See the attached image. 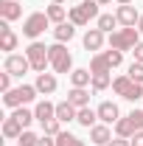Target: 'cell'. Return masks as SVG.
Returning a JSON list of instances; mask_svg holds the SVG:
<instances>
[{
    "instance_id": "cell-1",
    "label": "cell",
    "mask_w": 143,
    "mask_h": 146,
    "mask_svg": "<svg viewBox=\"0 0 143 146\" xmlns=\"http://www.w3.org/2000/svg\"><path fill=\"white\" fill-rule=\"evenodd\" d=\"M73 25H90V20H98V3L95 0H79V6H70L68 11Z\"/></svg>"
},
{
    "instance_id": "cell-2",
    "label": "cell",
    "mask_w": 143,
    "mask_h": 146,
    "mask_svg": "<svg viewBox=\"0 0 143 146\" xmlns=\"http://www.w3.org/2000/svg\"><path fill=\"white\" fill-rule=\"evenodd\" d=\"M138 42H140V31H138V25H132V28H121V31H112V34H109V48H115V51H135Z\"/></svg>"
},
{
    "instance_id": "cell-3",
    "label": "cell",
    "mask_w": 143,
    "mask_h": 146,
    "mask_svg": "<svg viewBox=\"0 0 143 146\" xmlns=\"http://www.w3.org/2000/svg\"><path fill=\"white\" fill-rule=\"evenodd\" d=\"M36 87H31V84H20V87H11L9 93H3V104L6 107H23V104H28V101H34L36 98Z\"/></svg>"
},
{
    "instance_id": "cell-4",
    "label": "cell",
    "mask_w": 143,
    "mask_h": 146,
    "mask_svg": "<svg viewBox=\"0 0 143 146\" xmlns=\"http://www.w3.org/2000/svg\"><path fill=\"white\" fill-rule=\"evenodd\" d=\"M25 56H28V62H31V70L36 73H45V68L51 65V56H48V48H45V42H31L28 48H25Z\"/></svg>"
},
{
    "instance_id": "cell-5",
    "label": "cell",
    "mask_w": 143,
    "mask_h": 146,
    "mask_svg": "<svg viewBox=\"0 0 143 146\" xmlns=\"http://www.w3.org/2000/svg\"><path fill=\"white\" fill-rule=\"evenodd\" d=\"M48 56H51V68H54L56 73H68L73 68V56H70V51L65 48V42L51 45V48H48Z\"/></svg>"
},
{
    "instance_id": "cell-6",
    "label": "cell",
    "mask_w": 143,
    "mask_h": 146,
    "mask_svg": "<svg viewBox=\"0 0 143 146\" xmlns=\"http://www.w3.org/2000/svg\"><path fill=\"white\" fill-rule=\"evenodd\" d=\"M48 25H51L48 14H45V11H34V14H28L25 23H23V34L28 36V39H36V36L42 34Z\"/></svg>"
},
{
    "instance_id": "cell-7",
    "label": "cell",
    "mask_w": 143,
    "mask_h": 146,
    "mask_svg": "<svg viewBox=\"0 0 143 146\" xmlns=\"http://www.w3.org/2000/svg\"><path fill=\"white\" fill-rule=\"evenodd\" d=\"M3 70L11 73V76H23V73L31 70V62H28V56H20V54H9L6 56V65H3Z\"/></svg>"
},
{
    "instance_id": "cell-8",
    "label": "cell",
    "mask_w": 143,
    "mask_h": 146,
    "mask_svg": "<svg viewBox=\"0 0 143 146\" xmlns=\"http://www.w3.org/2000/svg\"><path fill=\"white\" fill-rule=\"evenodd\" d=\"M95 112H98V121L101 124H118V118H121V110H118L115 101H101Z\"/></svg>"
},
{
    "instance_id": "cell-9",
    "label": "cell",
    "mask_w": 143,
    "mask_h": 146,
    "mask_svg": "<svg viewBox=\"0 0 143 146\" xmlns=\"http://www.w3.org/2000/svg\"><path fill=\"white\" fill-rule=\"evenodd\" d=\"M0 51H6V54L17 51V34L11 31L9 20H3V23H0Z\"/></svg>"
},
{
    "instance_id": "cell-10",
    "label": "cell",
    "mask_w": 143,
    "mask_h": 146,
    "mask_svg": "<svg viewBox=\"0 0 143 146\" xmlns=\"http://www.w3.org/2000/svg\"><path fill=\"white\" fill-rule=\"evenodd\" d=\"M115 17H118V25H124V28H132V25H138V9L129 3V6H118V11H115Z\"/></svg>"
},
{
    "instance_id": "cell-11",
    "label": "cell",
    "mask_w": 143,
    "mask_h": 146,
    "mask_svg": "<svg viewBox=\"0 0 143 146\" xmlns=\"http://www.w3.org/2000/svg\"><path fill=\"white\" fill-rule=\"evenodd\" d=\"M34 115H36L39 124H48V121H54V118H56V104H51V101L45 98V101H39V104L34 107Z\"/></svg>"
},
{
    "instance_id": "cell-12",
    "label": "cell",
    "mask_w": 143,
    "mask_h": 146,
    "mask_svg": "<svg viewBox=\"0 0 143 146\" xmlns=\"http://www.w3.org/2000/svg\"><path fill=\"white\" fill-rule=\"evenodd\" d=\"M0 17L3 20H17V17H23V6H20L17 0H0Z\"/></svg>"
},
{
    "instance_id": "cell-13",
    "label": "cell",
    "mask_w": 143,
    "mask_h": 146,
    "mask_svg": "<svg viewBox=\"0 0 143 146\" xmlns=\"http://www.w3.org/2000/svg\"><path fill=\"white\" fill-rule=\"evenodd\" d=\"M36 90L42 93V96H51V93H56V76L54 73H36Z\"/></svg>"
},
{
    "instance_id": "cell-14",
    "label": "cell",
    "mask_w": 143,
    "mask_h": 146,
    "mask_svg": "<svg viewBox=\"0 0 143 146\" xmlns=\"http://www.w3.org/2000/svg\"><path fill=\"white\" fill-rule=\"evenodd\" d=\"M90 141L98 146H107L112 141V132H109V124H95V127L90 129Z\"/></svg>"
},
{
    "instance_id": "cell-15",
    "label": "cell",
    "mask_w": 143,
    "mask_h": 146,
    "mask_svg": "<svg viewBox=\"0 0 143 146\" xmlns=\"http://www.w3.org/2000/svg\"><path fill=\"white\" fill-rule=\"evenodd\" d=\"M68 101H70L76 110L90 107V90H87V87H73V90L68 93Z\"/></svg>"
},
{
    "instance_id": "cell-16",
    "label": "cell",
    "mask_w": 143,
    "mask_h": 146,
    "mask_svg": "<svg viewBox=\"0 0 143 146\" xmlns=\"http://www.w3.org/2000/svg\"><path fill=\"white\" fill-rule=\"evenodd\" d=\"M84 48L87 51H98L101 45H104V31H98V28H87V34H84Z\"/></svg>"
},
{
    "instance_id": "cell-17",
    "label": "cell",
    "mask_w": 143,
    "mask_h": 146,
    "mask_svg": "<svg viewBox=\"0 0 143 146\" xmlns=\"http://www.w3.org/2000/svg\"><path fill=\"white\" fill-rule=\"evenodd\" d=\"M76 115H79V110L73 107L70 101H59V104H56V118H59L62 124H68V121H76Z\"/></svg>"
},
{
    "instance_id": "cell-18",
    "label": "cell",
    "mask_w": 143,
    "mask_h": 146,
    "mask_svg": "<svg viewBox=\"0 0 143 146\" xmlns=\"http://www.w3.org/2000/svg\"><path fill=\"white\" fill-rule=\"evenodd\" d=\"M20 135H23V127H20L17 118H6L3 121V138H9V141H20Z\"/></svg>"
},
{
    "instance_id": "cell-19",
    "label": "cell",
    "mask_w": 143,
    "mask_h": 146,
    "mask_svg": "<svg viewBox=\"0 0 143 146\" xmlns=\"http://www.w3.org/2000/svg\"><path fill=\"white\" fill-rule=\"evenodd\" d=\"M138 132V127H135V121L126 115V118H118V124H115V135L118 138H132Z\"/></svg>"
},
{
    "instance_id": "cell-20",
    "label": "cell",
    "mask_w": 143,
    "mask_h": 146,
    "mask_svg": "<svg viewBox=\"0 0 143 146\" xmlns=\"http://www.w3.org/2000/svg\"><path fill=\"white\" fill-rule=\"evenodd\" d=\"M70 82H73V87H87V84H93V73H90V68L73 70L70 73Z\"/></svg>"
},
{
    "instance_id": "cell-21",
    "label": "cell",
    "mask_w": 143,
    "mask_h": 146,
    "mask_svg": "<svg viewBox=\"0 0 143 146\" xmlns=\"http://www.w3.org/2000/svg\"><path fill=\"white\" fill-rule=\"evenodd\" d=\"M73 34H76V25L73 23H59L54 28V36H56V42H70Z\"/></svg>"
},
{
    "instance_id": "cell-22",
    "label": "cell",
    "mask_w": 143,
    "mask_h": 146,
    "mask_svg": "<svg viewBox=\"0 0 143 146\" xmlns=\"http://www.w3.org/2000/svg\"><path fill=\"white\" fill-rule=\"evenodd\" d=\"M95 118H98V112H95V110L81 107V110H79V115H76V124H81V127L93 129V127H95Z\"/></svg>"
},
{
    "instance_id": "cell-23",
    "label": "cell",
    "mask_w": 143,
    "mask_h": 146,
    "mask_svg": "<svg viewBox=\"0 0 143 146\" xmlns=\"http://www.w3.org/2000/svg\"><path fill=\"white\" fill-rule=\"evenodd\" d=\"M90 73H112V65L107 62L104 54H95L90 59Z\"/></svg>"
},
{
    "instance_id": "cell-24",
    "label": "cell",
    "mask_w": 143,
    "mask_h": 146,
    "mask_svg": "<svg viewBox=\"0 0 143 146\" xmlns=\"http://www.w3.org/2000/svg\"><path fill=\"white\" fill-rule=\"evenodd\" d=\"M45 14H48V20H51L54 25H59V23H65V17H68V11H65V6H62V3H51Z\"/></svg>"
},
{
    "instance_id": "cell-25",
    "label": "cell",
    "mask_w": 143,
    "mask_h": 146,
    "mask_svg": "<svg viewBox=\"0 0 143 146\" xmlns=\"http://www.w3.org/2000/svg\"><path fill=\"white\" fill-rule=\"evenodd\" d=\"M132 84H135V82H132L129 76H118V79H112V90L118 93L121 98H126V93L132 90Z\"/></svg>"
},
{
    "instance_id": "cell-26",
    "label": "cell",
    "mask_w": 143,
    "mask_h": 146,
    "mask_svg": "<svg viewBox=\"0 0 143 146\" xmlns=\"http://www.w3.org/2000/svg\"><path fill=\"white\" fill-rule=\"evenodd\" d=\"M11 118H17L23 129H28V124H31V121H36V115L31 112V110H25V107H17L14 112H11Z\"/></svg>"
},
{
    "instance_id": "cell-27",
    "label": "cell",
    "mask_w": 143,
    "mask_h": 146,
    "mask_svg": "<svg viewBox=\"0 0 143 146\" xmlns=\"http://www.w3.org/2000/svg\"><path fill=\"white\" fill-rule=\"evenodd\" d=\"M115 25H118V17H115V14H101V17L95 20V28H98V31H104V34H112V28H115Z\"/></svg>"
},
{
    "instance_id": "cell-28",
    "label": "cell",
    "mask_w": 143,
    "mask_h": 146,
    "mask_svg": "<svg viewBox=\"0 0 143 146\" xmlns=\"http://www.w3.org/2000/svg\"><path fill=\"white\" fill-rule=\"evenodd\" d=\"M56 146H84V141L81 138H76V135H70V132H59L56 135Z\"/></svg>"
},
{
    "instance_id": "cell-29",
    "label": "cell",
    "mask_w": 143,
    "mask_h": 146,
    "mask_svg": "<svg viewBox=\"0 0 143 146\" xmlns=\"http://www.w3.org/2000/svg\"><path fill=\"white\" fill-rule=\"evenodd\" d=\"M109 84H112V79H109V73H93V90H95V93L107 90Z\"/></svg>"
},
{
    "instance_id": "cell-30",
    "label": "cell",
    "mask_w": 143,
    "mask_h": 146,
    "mask_svg": "<svg viewBox=\"0 0 143 146\" xmlns=\"http://www.w3.org/2000/svg\"><path fill=\"white\" fill-rule=\"evenodd\" d=\"M132 82H138V84H143V62H132L129 65V73H126Z\"/></svg>"
},
{
    "instance_id": "cell-31",
    "label": "cell",
    "mask_w": 143,
    "mask_h": 146,
    "mask_svg": "<svg viewBox=\"0 0 143 146\" xmlns=\"http://www.w3.org/2000/svg\"><path fill=\"white\" fill-rule=\"evenodd\" d=\"M42 129H45V135H51V138H56V135L62 132V121H59V118H54V121L42 124Z\"/></svg>"
},
{
    "instance_id": "cell-32",
    "label": "cell",
    "mask_w": 143,
    "mask_h": 146,
    "mask_svg": "<svg viewBox=\"0 0 143 146\" xmlns=\"http://www.w3.org/2000/svg\"><path fill=\"white\" fill-rule=\"evenodd\" d=\"M20 143H23V146H36V143H39V138H36L31 129H23V135H20Z\"/></svg>"
},
{
    "instance_id": "cell-33",
    "label": "cell",
    "mask_w": 143,
    "mask_h": 146,
    "mask_svg": "<svg viewBox=\"0 0 143 146\" xmlns=\"http://www.w3.org/2000/svg\"><path fill=\"white\" fill-rule=\"evenodd\" d=\"M104 56H107V62L112 65V68H118V65L124 62V51H115V48H112V51H107Z\"/></svg>"
},
{
    "instance_id": "cell-34",
    "label": "cell",
    "mask_w": 143,
    "mask_h": 146,
    "mask_svg": "<svg viewBox=\"0 0 143 146\" xmlns=\"http://www.w3.org/2000/svg\"><path fill=\"white\" fill-rule=\"evenodd\" d=\"M0 90H3V93L11 90V73H6V70L0 73Z\"/></svg>"
},
{
    "instance_id": "cell-35",
    "label": "cell",
    "mask_w": 143,
    "mask_h": 146,
    "mask_svg": "<svg viewBox=\"0 0 143 146\" xmlns=\"http://www.w3.org/2000/svg\"><path fill=\"white\" fill-rule=\"evenodd\" d=\"M129 118L135 121V127H138V129H143V110H132V112H129Z\"/></svg>"
},
{
    "instance_id": "cell-36",
    "label": "cell",
    "mask_w": 143,
    "mask_h": 146,
    "mask_svg": "<svg viewBox=\"0 0 143 146\" xmlns=\"http://www.w3.org/2000/svg\"><path fill=\"white\" fill-rule=\"evenodd\" d=\"M129 143H132V146H143V129H138V132L129 138Z\"/></svg>"
},
{
    "instance_id": "cell-37",
    "label": "cell",
    "mask_w": 143,
    "mask_h": 146,
    "mask_svg": "<svg viewBox=\"0 0 143 146\" xmlns=\"http://www.w3.org/2000/svg\"><path fill=\"white\" fill-rule=\"evenodd\" d=\"M36 146H56V138H51V135H42Z\"/></svg>"
},
{
    "instance_id": "cell-38",
    "label": "cell",
    "mask_w": 143,
    "mask_h": 146,
    "mask_svg": "<svg viewBox=\"0 0 143 146\" xmlns=\"http://www.w3.org/2000/svg\"><path fill=\"white\" fill-rule=\"evenodd\" d=\"M132 54H135V62H143V42L135 45V51H132Z\"/></svg>"
},
{
    "instance_id": "cell-39",
    "label": "cell",
    "mask_w": 143,
    "mask_h": 146,
    "mask_svg": "<svg viewBox=\"0 0 143 146\" xmlns=\"http://www.w3.org/2000/svg\"><path fill=\"white\" fill-rule=\"evenodd\" d=\"M107 146H132V143H129V138H115V141H109Z\"/></svg>"
},
{
    "instance_id": "cell-40",
    "label": "cell",
    "mask_w": 143,
    "mask_h": 146,
    "mask_svg": "<svg viewBox=\"0 0 143 146\" xmlns=\"http://www.w3.org/2000/svg\"><path fill=\"white\" fill-rule=\"evenodd\" d=\"M138 31L143 34V14H140V20H138Z\"/></svg>"
},
{
    "instance_id": "cell-41",
    "label": "cell",
    "mask_w": 143,
    "mask_h": 146,
    "mask_svg": "<svg viewBox=\"0 0 143 146\" xmlns=\"http://www.w3.org/2000/svg\"><path fill=\"white\" fill-rule=\"evenodd\" d=\"M115 3H118V6H129L132 0H115Z\"/></svg>"
},
{
    "instance_id": "cell-42",
    "label": "cell",
    "mask_w": 143,
    "mask_h": 146,
    "mask_svg": "<svg viewBox=\"0 0 143 146\" xmlns=\"http://www.w3.org/2000/svg\"><path fill=\"white\" fill-rule=\"evenodd\" d=\"M95 3H98V6H107V3H112V0H95Z\"/></svg>"
},
{
    "instance_id": "cell-43",
    "label": "cell",
    "mask_w": 143,
    "mask_h": 146,
    "mask_svg": "<svg viewBox=\"0 0 143 146\" xmlns=\"http://www.w3.org/2000/svg\"><path fill=\"white\" fill-rule=\"evenodd\" d=\"M51 3H65V0H51Z\"/></svg>"
},
{
    "instance_id": "cell-44",
    "label": "cell",
    "mask_w": 143,
    "mask_h": 146,
    "mask_svg": "<svg viewBox=\"0 0 143 146\" xmlns=\"http://www.w3.org/2000/svg\"><path fill=\"white\" fill-rule=\"evenodd\" d=\"M17 146H23V143H17Z\"/></svg>"
}]
</instances>
